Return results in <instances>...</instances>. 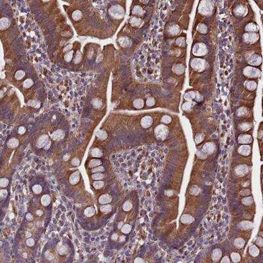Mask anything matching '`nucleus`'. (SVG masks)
I'll return each mask as SVG.
<instances>
[{
    "instance_id": "obj_3",
    "label": "nucleus",
    "mask_w": 263,
    "mask_h": 263,
    "mask_svg": "<svg viewBox=\"0 0 263 263\" xmlns=\"http://www.w3.org/2000/svg\"><path fill=\"white\" fill-rule=\"evenodd\" d=\"M152 119L149 116H145L143 119L142 120L141 124L143 128H148L152 124Z\"/></svg>"
},
{
    "instance_id": "obj_2",
    "label": "nucleus",
    "mask_w": 263,
    "mask_h": 263,
    "mask_svg": "<svg viewBox=\"0 0 263 263\" xmlns=\"http://www.w3.org/2000/svg\"><path fill=\"white\" fill-rule=\"evenodd\" d=\"M111 199H112V197L109 194H104V195H102L99 199V203L101 204V205H105V204H107L109 203H110L111 201Z\"/></svg>"
},
{
    "instance_id": "obj_16",
    "label": "nucleus",
    "mask_w": 263,
    "mask_h": 263,
    "mask_svg": "<svg viewBox=\"0 0 263 263\" xmlns=\"http://www.w3.org/2000/svg\"><path fill=\"white\" fill-rule=\"evenodd\" d=\"M134 106L136 108L140 109L143 106V101L142 99H136L134 102Z\"/></svg>"
},
{
    "instance_id": "obj_23",
    "label": "nucleus",
    "mask_w": 263,
    "mask_h": 263,
    "mask_svg": "<svg viewBox=\"0 0 263 263\" xmlns=\"http://www.w3.org/2000/svg\"><path fill=\"white\" fill-rule=\"evenodd\" d=\"M32 85H33V81L31 79L26 80L24 82V87L26 88H30Z\"/></svg>"
},
{
    "instance_id": "obj_30",
    "label": "nucleus",
    "mask_w": 263,
    "mask_h": 263,
    "mask_svg": "<svg viewBox=\"0 0 263 263\" xmlns=\"http://www.w3.org/2000/svg\"><path fill=\"white\" fill-rule=\"evenodd\" d=\"M92 103L93 105H94V107L96 108L100 107V106L101 105V101H100V99H93V101H92Z\"/></svg>"
},
{
    "instance_id": "obj_24",
    "label": "nucleus",
    "mask_w": 263,
    "mask_h": 263,
    "mask_svg": "<svg viewBox=\"0 0 263 263\" xmlns=\"http://www.w3.org/2000/svg\"><path fill=\"white\" fill-rule=\"evenodd\" d=\"M134 14H137V15H142L143 14V10L142 9L139 7V6H136V7L134 9Z\"/></svg>"
},
{
    "instance_id": "obj_14",
    "label": "nucleus",
    "mask_w": 263,
    "mask_h": 263,
    "mask_svg": "<svg viewBox=\"0 0 263 263\" xmlns=\"http://www.w3.org/2000/svg\"><path fill=\"white\" fill-rule=\"evenodd\" d=\"M9 25V20L7 18H2L1 19V29L3 30Z\"/></svg>"
},
{
    "instance_id": "obj_10",
    "label": "nucleus",
    "mask_w": 263,
    "mask_h": 263,
    "mask_svg": "<svg viewBox=\"0 0 263 263\" xmlns=\"http://www.w3.org/2000/svg\"><path fill=\"white\" fill-rule=\"evenodd\" d=\"M111 206L110 205H102L100 208V210L101 212H103V213H108L111 210Z\"/></svg>"
},
{
    "instance_id": "obj_8",
    "label": "nucleus",
    "mask_w": 263,
    "mask_h": 263,
    "mask_svg": "<svg viewBox=\"0 0 263 263\" xmlns=\"http://www.w3.org/2000/svg\"><path fill=\"white\" fill-rule=\"evenodd\" d=\"M104 177H105V175L101 172L95 173L91 175V178L95 180H103Z\"/></svg>"
},
{
    "instance_id": "obj_27",
    "label": "nucleus",
    "mask_w": 263,
    "mask_h": 263,
    "mask_svg": "<svg viewBox=\"0 0 263 263\" xmlns=\"http://www.w3.org/2000/svg\"><path fill=\"white\" fill-rule=\"evenodd\" d=\"M35 244V241L33 238H32V237L30 238H29L27 239H26V245L27 246L29 247H33Z\"/></svg>"
},
{
    "instance_id": "obj_17",
    "label": "nucleus",
    "mask_w": 263,
    "mask_h": 263,
    "mask_svg": "<svg viewBox=\"0 0 263 263\" xmlns=\"http://www.w3.org/2000/svg\"><path fill=\"white\" fill-rule=\"evenodd\" d=\"M222 255V253H221L220 250V249H216L213 252V255H212V257H213V258L214 259H216V260H218L220 258V256Z\"/></svg>"
},
{
    "instance_id": "obj_20",
    "label": "nucleus",
    "mask_w": 263,
    "mask_h": 263,
    "mask_svg": "<svg viewBox=\"0 0 263 263\" xmlns=\"http://www.w3.org/2000/svg\"><path fill=\"white\" fill-rule=\"evenodd\" d=\"M242 148H240L239 149V152H240L241 154H243L244 155H248L249 153L250 152V149L249 148V147H241Z\"/></svg>"
},
{
    "instance_id": "obj_35",
    "label": "nucleus",
    "mask_w": 263,
    "mask_h": 263,
    "mask_svg": "<svg viewBox=\"0 0 263 263\" xmlns=\"http://www.w3.org/2000/svg\"><path fill=\"white\" fill-rule=\"evenodd\" d=\"M153 103H154V101H153L152 99H149L147 101V105H149V106L153 105Z\"/></svg>"
},
{
    "instance_id": "obj_21",
    "label": "nucleus",
    "mask_w": 263,
    "mask_h": 263,
    "mask_svg": "<svg viewBox=\"0 0 263 263\" xmlns=\"http://www.w3.org/2000/svg\"><path fill=\"white\" fill-rule=\"evenodd\" d=\"M24 75H25V74H24V72L23 71H17L16 74H15V78L17 80L23 79L24 77Z\"/></svg>"
},
{
    "instance_id": "obj_28",
    "label": "nucleus",
    "mask_w": 263,
    "mask_h": 263,
    "mask_svg": "<svg viewBox=\"0 0 263 263\" xmlns=\"http://www.w3.org/2000/svg\"><path fill=\"white\" fill-rule=\"evenodd\" d=\"M25 219L26 220L28 221V222H32V221L34 220V216L30 212H28L25 216Z\"/></svg>"
},
{
    "instance_id": "obj_5",
    "label": "nucleus",
    "mask_w": 263,
    "mask_h": 263,
    "mask_svg": "<svg viewBox=\"0 0 263 263\" xmlns=\"http://www.w3.org/2000/svg\"><path fill=\"white\" fill-rule=\"evenodd\" d=\"M100 164H101V161L99 159H92L89 163V167L90 168H94L100 166Z\"/></svg>"
},
{
    "instance_id": "obj_31",
    "label": "nucleus",
    "mask_w": 263,
    "mask_h": 263,
    "mask_svg": "<svg viewBox=\"0 0 263 263\" xmlns=\"http://www.w3.org/2000/svg\"><path fill=\"white\" fill-rule=\"evenodd\" d=\"M235 245H236V246L239 247V248H240V247H243V245H244V241H243L242 239L239 238V239H236V240H235Z\"/></svg>"
},
{
    "instance_id": "obj_6",
    "label": "nucleus",
    "mask_w": 263,
    "mask_h": 263,
    "mask_svg": "<svg viewBox=\"0 0 263 263\" xmlns=\"http://www.w3.org/2000/svg\"><path fill=\"white\" fill-rule=\"evenodd\" d=\"M95 213H96V210L93 207H88L85 210V212H84L86 216H88V217H91V216H93L95 215Z\"/></svg>"
},
{
    "instance_id": "obj_37",
    "label": "nucleus",
    "mask_w": 263,
    "mask_h": 263,
    "mask_svg": "<svg viewBox=\"0 0 263 263\" xmlns=\"http://www.w3.org/2000/svg\"><path fill=\"white\" fill-rule=\"evenodd\" d=\"M226 260H227V261H228V262H230V261H229V260H228V257H227V258H226ZM224 260H226V257H224V260H222V263H223V262H224Z\"/></svg>"
},
{
    "instance_id": "obj_36",
    "label": "nucleus",
    "mask_w": 263,
    "mask_h": 263,
    "mask_svg": "<svg viewBox=\"0 0 263 263\" xmlns=\"http://www.w3.org/2000/svg\"><path fill=\"white\" fill-rule=\"evenodd\" d=\"M163 120L164 121V122L168 123V122L170 120V117H168V116H164V118H163Z\"/></svg>"
},
{
    "instance_id": "obj_22",
    "label": "nucleus",
    "mask_w": 263,
    "mask_h": 263,
    "mask_svg": "<svg viewBox=\"0 0 263 263\" xmlns=\"http://www.w3.org/2000/svg\"><path fill=\"white\" fill-rule=\"evenodd\" d=\"M132 205L131 203L129 202V201H126V202H125L124 203L123 206H122V208L126 211H128V210H130L132 209Z\"/></svg>"
},
{
    "instance_id": "obj_33",
    "label": "nucleus",
    "mask_w": 263,
    "mask_h": 263,
    "mask_svg": "<svg viewBox=\"0 0 263 263\" xmlns=\"http://www.w3.org/2000/svg\"><path fill=\"white\" fill-rule=\"evenodd\" d=\"M131 23H132L133 25H139L140 23V20H139L138 19H136V18H133L132 20H131Z\"/></svg>"
},
{
    "instance_id": "obj_13",
    "label": "nucleus",
    "mask_w": 263,
    "mask_h": 263,
    "mask_svg": "<svg viewBox=\"0 0 263 263\" xmlns=\"http://www.w3.org/2000/svg\"><path fill=\"white\" fill-rule=\"evenodd\" d=\"M131 230H132V226H130V224H124L122 226L121 231L124 234H128L130 232Z\"/></svg>"
},
{
    "instance_id": "obj_34",
    "label": "nucleus",
    "mask_w": 263,
    "mask_h": 263,
    "mask_svg": "<svg viewBox=\"0 0 263 263\" xmlns=\"http://www.w3.org/2000/svg\"><path fill=\"white\" fill-rule=\"evenodd\" d=\"M72 163H73V164L74 165V166H77V165H78V164H79L80 161L78 159V158H74V159L72 160Z\"/></svg>"
},
{
    "instance_id": "obj_32",
    "label": "nucleus",
    "mask_w": 263,
    "mask_h": 263,
    "mask_svg": "<svg viewBox=\"0 0 263 263\" xmlns=\"http://www.w3.org/2000/svg\"><path fill=\"white\" fill-rule=\"evenodd\" d=\"M7 195V191L6 190H1V199H3L4 198H5V197Z\"/></svg>"
},
{
    "instance_id": "obj_11",
    "label": "nucleus",
    "mask_w": 263,
    "mask_h": 263,
    "mask_svg": "<svg viewBox=\"0 0 263 263\" xmlns=\"http://www.w3.org/2000/svg\"><path fill=\"white\" fill-rule=\"evenodd\" d=\"M32 191L35 194L39 195L42 192V187L40 185H35L32 187Z\"/></svg>"
},
{
    "instance_id": "obj_9",
    "label": "nucleus",
    "mask_w": 263,
    "mask_h": 263,
    "mask_svg": "<svg viewBox=\"0 0 263 263\" xmlns=\"http://www.w3.org/2000/svg\"><path fill=\"white\" fill-rule=\"evenodd\" d=\"M82 13H81V11H79V10H77V11H75L73 13H72V19H73L74 20H76V21L80 20V19L82 18Z\"/></svg>"
},
{
    "instance_id": "obj_15",
    "label": "nucleus",
    "mask_w": 263,
    "mask_h": 263,
    "mask_svg": "<svg viewBox=\"0 0 263 263\" xmlns=\"http://www.w3.org/2000/svg\"><path fill=\"white\" fill-rule=\"evenodd\" d=\"M91 155L93 157H100L102 156L101 151L99 149H93L91 151Z\"/></svg>"
},
{
    "instance_id": "obj_29",
    "label": "nucleus",
    "mask_w": 263,
    "mask_h": 263,
    "mask_svg": "<svg viewBox=\"0 0 263 263\" xmlns=\"http://www.w3.org/2000/svg\"><path fill=\"white\" fill-rule=\"evenodd\" d=\"M231 257H232V260L234 262H238L239 260H240V256L239 255V254L238 253H234L231 255Z\"/></svg>"
},
{
    "instance_id": "obj_18",
    "label": "nucleus",
    "mask_w": 263,
    "mask_h": 263,
    "mask_svg": "<svg viewBox=\"0 0 263 263\" xmlns=\"http://www.w3.org/2000/svg\"><path fill=\"white\" fill-rule=\"evenodd\" d=\"M104 171H105V168H104V167H102V166H98L97 167H95L94 168L91 169V172L93 173L103 172Z\"/></svg>"
},
{
    "instance_id": "obj_26",
    "label": "nucleus",
    "mask_w": 263,
    "mask_h": 263,
    "mask_svg": "<svg viewBox=\"0 0 263 263\" xmlns=\"http://www.w3.org/2000/svg\"><path fill=\"white\" fill-rule=\"evenodd\" d=\"M9 184V180L7 178H1L0 181V186L1 187H5Z\"/></svg>"
},
{
    "instance_id": "obj_1",
    "label": "nucleus",
    "mask_w": 263,
    "mask_h": 263,
    "mask_svg": "<svg viewBox=\"0 0 263 263\" xmlns=\"http://www.w3.org/2000/svg\"><path fill=\"white\" fill-rule=\"evenodd\" d=\"M109 13L112 17H115V18H120L124 14V11H122V8H120L119 6L116 5L113 6L110 9Z\"/></svg>"
},
{
    "instance_id": "obj_4",
    "label": "nucleus",
    "mask_w": 263,
    "mask_h": 263,
    "mask_svg": "<svg viewBox=\"0 0 263 263\" xmlns=\"http://www.w3.org/2000/svg\"><path fill=\"white\" fill-rule=\"evenodd\" d=\"M51 203V197L49 195L45 194L43 195L41 198V204L43 206H48Z\"/></svg>"
},
{
    "instance_id": "obj_12",
    "label": "nucleus",
    "mask_w": 263,
    "mask_h": 263,
    "mask_svg": "<svg viewBox=\"0 0 263 263\" xmlns=\"http://www.w3.org/2000/svg\"><path fill=\"white\" fill-rule=\"evenodd\" d=\"M249 253H250L253 256L256 257V256H257V255H258V253H259V250H258V249L257 247H255L253 245V246H252L250 247V249H249Z\"/></svg>"
},
{
    "instance_id": "obj_19",
    "label": "nucleus",
    "mask_w": 263,
    "mask_h": 263,
    "mask_svg": "<svg viewBox=\"0 0 263 263\" xmlns=\"http://www.w3.org/2000/svg\"><path fill=\"white\" fill-rule=\"evenodd\" d=\"M104 184H105V183L102 181L95 182L93 183V186H94V187H95L96 189L99 190V189H101V187H103L104 186Z\"/></svg>"
},
{
    "instance_id": "obj_25",
    "label": "nucleus",
    "mask_w": 263,
    "mask_h": 263,
    "mask_svg": "<svg viewBox=\"0 0 263 263\" xmlns=\"http://www.w3.org/2000/svg\"><path fill=\"white\" fill-rule=\"evenodd\" d=\"M97 136L100 139H104L107 137V134L104 131H99L97 133Z\"/></svg>"
},
{
    "instance_id": "obj_7",
    "label": "nucleus",
    "mask_w": 263,
    "mask_h": 263,
    "mask_svg": "<svg viewBox=\"0 0 263 263\" xmlns=\"http://www.w3.org/2000/svg\"><path fill=\"white\" fill-rule=\"evenodd\" d=\"M19 144V142L16 139H11L7 143V145L9 147L11 148H15L17 147V145Z\"/></svg>"
}]
</instances>
